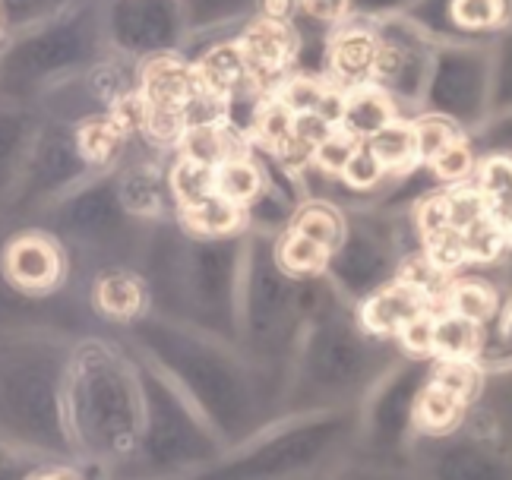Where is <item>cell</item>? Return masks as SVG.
Wrapping results in <instances>:
<instances>
[{
    "label": "cell",
    "instance_id": "obj_1",
    "mask_svg": "<svg viewBox=\"0 0 512 480\" xmlns=\"http://www.w3.org/2000/svg\"><path fill=\"white\" fill-rule=\"evenodd\" d=\"M238 45L250 70V86L266 89V95H272L282 86V79L291 76L301 38L291 23H275V19L256 16L238 35Z\"/></svg>",
    "mask_w": 512,
    "mask_h": 480
},
{
    "label": "cell",
    "instance_id": "obj_2",
    "mask_svg": "<svg viewBox=\"0 0 512 480\" xmlns=\"http://www.w3.org/2000/svg\"><path fill=\"white\" fill-rule=\"evenodd\" d=\"M386 42L373 26L342 23L332 29L326 42V73L332 86L358 89L367 83H377L380 60Z\"/></svg>",
    "mask_w": 512,
    "mask_h": 480
},
{
    "label": "cell",
    "instance_id": "obj_3",
    "mask_svg": "<svg viewBox=\"0 0 512 480\" xmlns=\"http://www.w3.org/2000/svg\"><path fill=\"white\" fill-rule=\"evenodd\" d=\"M7 275L23 291H51L64 275V253L45 234H23L7 247Z\"/></svg>",
    "mask_w": 512,
    "mask_h": 480
},
{
    "label": "cell",
    "instance_id": "obj_4",
    "mask_svg": "<svg viewBox=\"0 0 512 480\" xmlns=\"http://www.w3.org/2000/svg\"><path fill=\"white\" fill-rule=\"evenodd\" d=\"M136 89L155 108H187L193 102V95L200 92V83H196V70L190 60L171 51H159L143 60L140 86Z\"/></svg>",
    "mask_w": 512,
    "mask_h": 480
},
{
    "label": "cell",
    "instance_id": "obj_5",
    "mask_svg": "<svg viewBox=\"0 0 512 480\" xmlns=\"http://www.w3.org/2000/svg\"><path fill=\"white\" fill-rule=\"evenodd\" d=\"M392 120H399V105L380 83H367L358 89H348L345 95V114H342V130L358 136L361 143L373 139L380 130H386Z\"/></svg>",
    "mask_w": 512,
    "mask_h": 480
},
{
    "label": "cell",
    "instance_id": "obj_6",
    "mask_svg": "<svg viewBox=\"0 0 512 480\" xmlns=\"http://www.w3.org/2000/svg\"><path fill=\"white\" fill-rule=\"evenodd\" d=\"M193 70H196V83H200L203 92L228 98V102L238 89L250 86V70H247V60H244L238 38L203 51L193 60Z\"/></svg>",
    "mask_w": 512,
    "mask_h": 480
},
{
    "label": "cell",
    "instance_id": "obj_7",
    "mask_svg": "<svg viewBox=\"0 0 512 480\" xmlns=\"http://www.w3.org/2000/svg\"><path fill=\"white\" fill-rule=\"evenodd\" d=\"M427 313L424 310V294L415 291V288H408V285H389L383 291H377L373 297L364 300V307H361V323L367 332H377V335H389V332H396L411 323L415 316Z\"/></svg>",
    "mask_w": 512,
    "mask_h": 480
},
{
    "label": "cell",
    "instance_id": "obj_8",
    "mask_svg": "<svg viewBox=\"0 0 512 480\" xmlns=\"http://www.w3.org/2000/svg\"><path fill=\"white\" fill-rule=\"evenodd\" d=\"M263 187H266L263 168L247 152H234L222 165H215V196L231 199V203L247 209L263 193Z\"/></svg>",
    "mask_w": 512,
    "mask_h": 480
},
{
    "label": "cell",
    "instance_id": "obj_9",
    "mask_svg": "<svg viewBox=\"0 0 512 480\" xmlns=\"http://www.w3.org/2000/svg\"><path fill=\"white\" fill-rule=\"evenodd\" d=\"M168 184H171V196L177 209L181 212L196 209L215 196V168H206L200 162H190V158L177 155V162L171 165V174H168Z\"/></svg>",
    "mask_w": 512,
    "mask_h": 480
},
{
    "label": "cell",
    "instance_id": "obj_10",
    "mask_svg": "<svg viewBox=\"0 0 512 480\" xmlns=\"http://www.w3.org/2000/svg\"><path fill=\"white\" fill-rule=\"evenodd\" d=\"M291 231L317 240L320 247L336 253L345 240V218L336 206H329V203H304L291 218Z\"/></svg>",
    "mask_w": 512,
    "mask_h": 480
},
{
    "label": "cell",
    "instance_id": "obj_11",
    "mask_svg": "<svg viewBox=\"0 0 512 480\" xmlns=\"http://www.w3.org/2000/svg\"><path fill=\"white\" fill-rule=\"evenodd\" d=\"M367 146L389 171H405L411 165H418V139H415V124H411V120H402V117L392 120L386 130L367 139Z\"/></svg>",
    "mask_w": 512,
    "mask_h": 480
},
{
    "label": "cell",
    "instance_id": "obj_12",
    "mask_svg": "<svg viewBox=\"0 0 512 480\" xmlns=\"http://www.w3.org/2000/svg\"><path fill=\"white\" fill-rule=\"evenodd\" d=\"M181 218L190 231L203 234V237H228L234 231H241L244 206L231 203V199H222V196H212L203 206L181 212Z\"/></svg>",
    "mask_w": 512,
    "mask_h": 480
},
{
    "label": "cell",
    "instance_id": "obj_13",
    "mask_svg": "<svg viewBox=\"0 0 512 480\" xmlns=\"http://www.w3.org/2000/svg\"><path fill=\"white\" fill-rule=\"evenodd\" d=\"M181 158H190V162H200L206 168L222 165L225 158H231L234 152V139L228 124H209V127H190L181 139Z\"/></svg>",
    "mask_w": 512,
    "mask_h": 480
},
{
    "label": "cell",
    "instance_id": "obj_14",
    "mask_svg": "<svg viewBox=\"0 0 512 480\" xmlns=\"http://www.w3.org/2000/svg\"><path fill=\"white\" fill-rule=\"evenodd\" d=\"M481 345V329L465 316L443 313L437 316V345L433 354L440 360H475V351Z\"/></svg>",
    "mask_w": 512,
    "mask_h": 480
},
{
    "label": "cell",
    "instance_id": "obj_15",
    "mask_svg": "<svg viewBox=\"0 0 512 480\" xmlns=\"http://www.w3.org/2000/svg\"><path fill=\"white\" fill-rule=\"evenodd\" d=\"M329 250L320 247L317 240H310L298 231H285L275 247V263H279L288 275H317L329 263Z\"/></svg>",
    "mask_w": 512,
    "mask_h": 480
},
{
    "label": "cell",
    "instance_id": "obj_16",
    "mask_svg": "<svg viewBox=\"0 0 512 480\" xmlns=\"http://www.w3.org/2000/svg\"><path fill=\"white\" fill-rule=\"evenodd\" d=\"M124 136L127 133L117 127L108 114L89 117L80 124V130H76V149H80V155L89 165H108L117 155V149H121Z\"/></svg>",
    "mask_w": 512,
    "mask_h": 480
},
{
    "label": "cell",
    "instance_id": "obj_17",
    "mask_svg": "<svg viewBox=\"0 0 512 480\" xmlns=\"http://www.w3.org/2000/svg\"><path fill=\"white\" fill-rule=\"evenodd\" d=\"M294 117L279 98L275 95H266L260 105H256V111H253V120H250V133H253V139L260 146H266L272 155L279 152L285 143H288V136L294 133Z\"/></svg>",
    "mask_w": 512,
    "mask_h": 480
},
{
    "label": "cell",
    "instance_id": "obj_18",
    "mask_svg": "<svg viewBox=\"0 0 512 480\" xmlns=\"http://www.w3.org/2000/svg\"><path fill=\"white\" fill-rule=\"evenodd\" d=\"M449 19L459 29L471 32H494L509 26L512 19V0H452Z\"/></svg>",
    "mask_w": 512,
    "mask_h": 480
},
{
    "label": "cell",
    "instance_id": "obj_19",
    "mask_svg": "<svg viewBox=\"0 0 512 480\" xmlns=\"http://www.w3.org/2000/svg\"><path fill=\"white\" fill-rule=\"evenodd\" d=\"M465 402L456 398L452 392H446L443 386L430 383L421 395H418V405H415V420L418 427L430 430V433H443L449 427H456V420L462 417Z\"/></svg>",
    "mask_w": 512,
    "mask_h": 480
},
{
    "label": "cell",
    "instance_id": "obj_20",
    "mask_svg": "<svg viewBox=\"0 0 512 480\" xmlns=\"http://www.w3.org/2000/svg\"><path fill=\"white\" fill-rule=\"evenodd\" d=\"M329 79L323 76H310V73H291L282 79V86L275 89L272 95L279 98V102L294 114V117H301V114H317L320 105H323V98L329 92Z\"/></svg>",
    "mask_w": 512,
    "mask_h": 480
},
{
    "label": "cell",
    "instance_id": "obj_21",
    "mask_svg": "<svg viewBox=\"0 0 512 480\" xmlns=\"http://www.w3.org/2000/svg\"><path fill=\"white\" fill-rule=\"evenodd\" d=\"M95 300L108 316L130 319L143 307V288L133 275H105L95 288Z\"/></svg>",
    "mask_w": 512,
    "mask_h": 480
},
{
    "label": "cell",
    "instance_id": "obj_22",
    "mask_svg": "<svg viewBox=\"0 0 512 480\" xmlns=\"http://www.w3.org/2000/svg\"><path fill=\"white\" fill-rule=\"evenodd\" d=\"M411 124H415V139H418V162L424 165H430L443 149H449L456 139L465 136L456 120L446 114H421Z\"/></svg>",
    "mask_w": 512,
    "mask_h": 480
},
{
    "label": "cell",
    "instance_id": "obj_23",
    "mask_svg": "<svg viewBox=\"0 0 512 480\" xmlns=\"http://www.w3.org/2000/svg\"><path fill=\"white\" fill-rule=\"evenodd\" d=\"M494 310H497V294L487 282L465 278V282H456L449 288V313L465 316L481 326L487 316H494Z\"/></svg>",
    "mask_w": 512,
    "mask_h": 480
},
{
    "label": "cell",
    "instance_id": "obj_24",
    "mask_svg": "<svg viewBox=\"0 0 512 480\" xmlns=\"http://www.w3.org/2000/svg\"><path fill=\"white\" fill-rule=\"evenodd\" d=\"M446 206H449V225H452V231H459V234L490 215V199L481 193V187L475 184V180H471V184L449 187Z\"/></svg>",
    "mask_w": 512,
    "mask_h": 480
},
{
    "label": "cell",
    "instance_id": "obj_25",
    "mask_svg": "<svg viewBox=\"0 0 512 480\" xmlns=\"http://www.w3.org/2000/svg\"><path fill=\"white\" fill-rule=\"evenodd\" d=\"M478 158H475V149H471V143L462 136L456 139L449 149H443L433 162L427 165L433 174H437L440 180H446L449 187H459V184H471V174H478Z\"/></svg>",
    "mask_w": 512,
    "mask_h": 480
},
{
    "label": "cell",
    "instance_id": "obj_26",
    "mask_svg": "<svg viewBox=\"0 0 512 480\" xmlns=\"http://www.w3.org/2000/svg\"><path fill=\"white\" fill-rule=\"evenodd\" d=\"M364 143L358 136H351L348 130H342V127H336L332 130L323 143L317 146V152H313V165H317L323 174H329V177H342L345 174V168L351 165V158L358 155V149H361Z\"/></svg>",
    "mask_w": 512,
    "mask_h": 480
},
{
    "label": "cell",
    "instance_id": "obj_27",
    "mask_svg": "<svg viewBox=\"0 0 512 480\" xmlns=\"http://www.w3.org/2000/svg\"><path fill=\"white\" fill-rule=\"evenodd\" d=\"M506 240H509V231L500 228L490 215L475 222L468 231H462L465 256L471 263H490V259H497L506 250Z\"/></svg>",
    "mask_w": 512,
    "mask_h": 480
},
{
    "label": "cell",
    "instance_id": "obj_28",
    "mask_svg": "<svg viewBox=\"0 0 512 480\" xmlns=\"http://www.w3.org/2000/svg\"><path fill=\"white\" fill-rule=\"evenodd\" d=\"M430 383L443 386L462 402H471L481 392V370L475 367V360H440Z\"/></svg>",
    "mask_w": 512,
    "mask_h": 480
},
{
    "label": "cell",
    "instance_id": "obj_29",
    "mask_svg": "<svg viewBox=\"0 0 512 480\" xmlns=\"http://www.w3.org/2000/svg\"><path fill=\"white\" fill-rule=\"evenodd\" d=\"M475 184L481 187V193L490 199V203H500V199L512 196V158L506 155H490L478 165Z\"/></svg>",
    "mask_w": 512,
    "mask_h": 480
},
{
    "label": "cell",
    "instance_id": "obj_30",
    "mask_svg": "<svg viewBox=\"0 0 512 480\" xmlns=\"http://www.w3.org/2000/svg\"><path fill=\"white\" fill-rule=\"evenodd\" d=\"M149 98L140 92V89H130L124 95H114L111 98V108H108V117L114 120L117 127L124 133H136V130H146L149 124Z\"/></svg>",
    "mask_w": 512,
    "mask_h": 480
},
{
    "label": "cell",
    "instance_id": "obj_31",
    "mask_svg": "<svg viewBox=\"0 0 512 480\" xmlns=\"http://www.w3.org/2000/svg\"><path fill=\"white\" fill-rule=\"evenodd\" d=\"M187 114L184 108H155L149 111V124H146V136L152 139V143L159 146H181V139L187 133Z\"/></svg>",
    "mask_w": 512,
    "mask_h": 480
},
{
    "label": "cell",
    "instance_id": "obj_32",
    "mask_svg": "<svg viewBox=\"0 0 512 480\" xmlns=\"http://www.w3.org/2000/svg\"><path fill=\"white\" fill-rule=\"evenodd\" d=\"M386 174H389V168H386V165L380 162V158L373 155V149L364 143V146L358 149V155L351 158V165L345 168L342 180H345L348 187H354V190H373Z\"/></svg>",
    "mask_w": 512,
    "mask_h": 480
},
{
    "label": "cell",
    "instance_id": "obj_33",
    "mask_svg": "<svg viewBox=\"0 0 512 480\" xmlns=\"http://www.w3.org/2000/svg\"><path fill=\"white\" fill-rule=\"evenodd\" d=\"M415 225H418V234L424 244H430V240H437L443 234L452 231L449 225V206H446V193L440 196H427L424 203L418 206L415 212Z\"/></svg>",
    "mask_w": 512,
    "mask_h": 480
},
{
    "label": "cell",
    "instance_id": "obj_34",
    "mask_svg": "<svg viewBox=\"0 0 512 480\" xmlns=\"http://www.w3.org/2000/svg\"><path fill=\"white\" fill-rule=\"evenodd\" d=\"M399 345L415 357L433 354V345H437V316L421 313L411 323H405L399 329Z\"/></svg>",
    "mask_w": 512,
    "mask_h": 480
},
{
    "label": "cell",
    "instance_id": "obj_35",
    "mask_svg": "<svg viewBox=\"0 0 512 480\" xmlns=\"http://www.w3.org/2000/svg\"><path fill=\"white\" fill-rule=\"evenodd\" d=\"M427 247V256H430V263L440 269V275L452 272V269H459L462 263H468V256H465V244H462V234L459 231H449L437 240H430Z\"/></svg>",
    "mask_w": 512,
    "mask_h": 480
},
{
    "label": "cell",
    "instance_id": "obj_36",
    "mask_svg": "<svg viewBox=\"0 0 512 480\" xmlns=\"http://www.w3.org/2000/svg\"><path fill=\"white\" fill-rule=\"evenodd\" d=\"M351 7H354V0H298L301 16L313 19V23H320V26H332V29L348 23Z\"/></svg>",
    "mask_w": 512,
    "mask_h": 480
},
{
    "label": "cell",
    "instance_id": "obj_37",
    "mask_svg": "<svg viewBox=\"0 0 512 480\" xmlns=\"http://www.w3.org/2000/svg\"><path fill=\"white\" fill-rule=\"evenodd\" d=\"M437 278H440V269L430 263V256H427V253H421V256H408V259H405L396 282H399V285H408V288H415V291H421V294H427V288H430L433 282H437Z\"/></svg>",
    "mask_w": 512,
    "mask_h": 480
},
{
    "label": "cell",
    "instance_id": "obj_38",
    "mask_svg": "<svg viewBox=\"0 0 512 480\" xmlns=\"http://www.w3.org/2000/svg\"><path fill=\"white\" fill-rule=\"evenodd\" d=\"M332 130H336V127H332L323 114H301L298 120H294V136H298L304 146H310L313 152H317V146Z\"/></svg>",
    "mask_w": 512,
    "mask_h": 480
},
{
    "label": "cell",
    "instance_id": "obj_39",
    "mask_svg": "<svg viewBox=\"0 0 512 480\" xmlns=\"http://www.w3.org/2000/svg\"><path fill=\"white\" fill-rule=\"evenodd\" d=\"M298 13V0H260V16L275 23H291Z\"/></svg>",
    "mask_w": 512,
    "mask_h": 480
},
{
    "label": "cell",
    "instance_id": "obj_40",
    "mask_svg": "<svg viewBox=\"0 0 512 480\" xmlns=\"http://www.w3.org/2000/svg\"><path fill=\"white\" fill-rule=\"evenodd\" d=\"M38 480H76V477L67 474V471H54V474H45V477H38Z\"/></svg>",
    "mask_w": 512,
    "mask_h": 480
}]
</instances>
